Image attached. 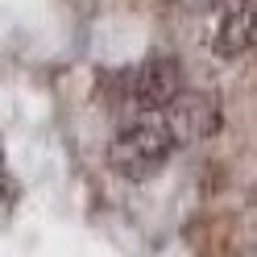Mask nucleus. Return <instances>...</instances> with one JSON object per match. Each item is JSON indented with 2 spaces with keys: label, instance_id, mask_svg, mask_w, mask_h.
<instances>
[{
  "label": "nucleus",
  "instance_id": "f257e3e1",
  "mask_svg": "<svg viewBox=\"0 0 257 257\" xmlns=\"http://www.w3.org/2000/svg\"><path fill=\"white\" fill-rule=\"evenodd\" d=\"M174 150H179V141H174L166 116L162 120H133L108 141V166L120 179L141 183V179H154L170 162Z\"/></svg>",
  "mask_w": 257,
  "mask_h": 257
},
{
  "label": "nucleus",
  "instance_id": "20e7f679",
  "mask_svg": "<svg viewBox=\"0 0 257 257\" xmlns=\"http://www.w3.org/2000/svg\"><path fill=\"white\" fill-rule=\"evenodd\" d=\"M253 42H257V0H228L212 29V54L232 62L240 54H249Z\"/></svg>",
  "mask_w": 257,
  "mask_h": 257
},
{
  "label": "nucleus",
  "instance_id": "39448f33",
  "mask_svg": "<svg viewBox=\"0 0 257 257\" xmlns=\"http://www.w3.org/2000/svg\"><path fill=\"white\" fill-rule=\"evenodd\" d=\"M187 5L203 13V9H224V5H228V0H187Z\"/></svg>",
  "mask_w": 257,
  "mask_h": 257
},
{
  "label": "nucleus",
  "instance_id": "f03ea898",
  "mask_svg": "<svg viewBox=\"0 0 257 257\" xmlns=\"http://www.w3.org/2000/svg\"><path fill=\"white\" fill-rule=\"evenodd\" d=\"M179 91H183V71L174 54H150L133 71H124V87H120L124 104H133L137 112H166Z\"/></svg>",
  "mask_w": 257,
  "mask_h": 257
},
{
  "label": "nucleus",
  "instance_id": "7ed1b4c3",
  "mask_svg": "<svg viewBox=\"0 0 257 257\" xmlns=\"http://www.w3.org/2000/svg\"><path fill=\"white\" fill-rule=\"evenodd\" d=\"M166 124H170V133L179 146H195V141H207V137H216L220 133V124H224V112H220V100H216V91H179L174 95V104L162 112Z\"/></svg>",
  "mask_w": 257,
  "mask_h": 257
}]
</instances>
